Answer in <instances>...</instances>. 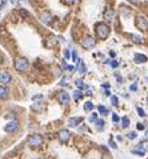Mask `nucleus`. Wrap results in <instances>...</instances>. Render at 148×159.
<instances>
[{
    "mask_svg": "<svg viewBox=\"0 0 148 159\" xmlns=\"http://www.w3.org/2000/svg\"><path fill=\"white\" fill-rule=\"evenodd\" d=\"M41 98H43L41 95H35V96H33V100H36V99H41Z\"/></svg>",
    "mask_w": 148,
    "mask_h": 159,
    "instance_id": "nucleus-40",
    "label": "nucleus"
},
{
    "mask_svg": "<svg viewBox=\"0 0 148 159\" xmlns=\"http://www.w3.org/2000/svg\"><path fill=\"white\" fill-rule=\"evenodd\" d=\"M115 16H116V14H115L113 9H107V11L104 12V17L107 19V20H113Z\"/></svg>",
    "mask_w": 148,
    "mask_h": 159,
    "instance_id": "nucleus-10",
    "label": "nucleus"
},
{
    "mask_svg": "<svg viewBox=\"0 0 148 159\" xmlns=\"http://www.w3.org/2000/svg\"><path fill=\"white\" fill-rule=\"evenodd\" d=\"M122 125H123V127H128V126H130V119H128L127 116H124V118L122 119Z\"/></svg>",
    "mask_w": 148,
    "mask_h": 159,
    "instance_id": "nucleus-19",
    "label": "nucleus"
},
{
    "mask_svg": "<svg viewBox=\"0 0 148 159\" xmlns=\"http://www.w3.org/2000/svg\"><path fill=\"white\" fill-rule=\"evenodd\" d=\"M75 1H76V0H64V3H65V4H68V6H71V4H73V3H75Z\"/></svg>",
    "mask_w": 148,
    "mask_h": 159,
    "instance_id": "nucleus-33",
    "label": "nucleus"
},
{
    "mask_svg": "<svg viewBox=\"0 0 148 159\" xmlns=\"http://www.w3.org/2000/svg\"><path fill=\"white\" fill-rule=\"evenodd\" d=\"M58 100L60 102L61 104H65L68 100H70V95H68V92H65V91H60L58 95Z\"/></svg>",
    "mask_w": 148,
    "mask_h": 159,
    "instance_id": "nucleus-8",
    "label": "nucleus"
},
{
    "mask_svg": "<svg viewBox=\"0 0 148 159\" xmlns=\"http://www.w3.org/2000/svg\"><path fill=\"white\" fill-rule=\"evenodd\" d=\"M96 34L100 39H107L108 35H110V27L103 23L96 24Z\"/></svg>",
    "mask_w": 148,
    "mask_h": 159,
    "instance_id": "nucleus-2",
    "label": "nucleus"
},
{
    "mask_svg": "<svg viewBox=\"0 0 148 159\" xmlns=\"http://www.w3.org/2000/svg\"><path fill=\"white\" fill-rule=\"evenodd\" d=\"M11 1H12V3H15V1H16V0H11Z\"/></svg>",
    "mask_w": 148,
    "mask_h": 159,
    "instance_id": "nucleus-42",
    "label": "nucleus"
},
{
    "mask_svg": "<svg viewBox=\"0 0 148 159\" xmlns=\"http://www.w3.org/2000/svg\"><path fill=\"white\" fill-rule=\"evenodd\" d=\"M111 102H112V104L116 106V104H117V98H116V96H111Z\"/></svg>",
    "mask_w": 148,
    "mask_h": 159,
    "instance_id": "nucleus-29",
    "label": "nucleus"
},
{
    "mask_svg": "<svg viewBox=\"0 0 148 159\" xmlns=\"http://www.w3.org/2000/svg\"><path fill=\"white\" fill-rule=\"evenodd\" d=\"M110 55L112 56V58H115V56H116V52H115V51H111V52H110Z\"/></svg>",
    "mask_w": 148,
    "mask_h": 159,
    "instance_id": "nucleus-39",
    "label": "nucleus"
},
{
    "mask_svg": "<svg viewBox=\"0 0 148 159\" xmlns=\"http://www.w3.org/2000/svg\"><path fill=\"white\" fill-rule=\"evenodd\" d=\"M11 75H9V72H7V71H3V72H0V83L3 84H7L11 82Z\"/></svg>",
    "mask_w": 148,
    "mask_h": 159,
    "instance_id": "nucleus-9",
    "label": "nucleus"
},
{
    "mask_svg": "<svg viewBox=\"0 0 148 159\" xmlns=\"http://www.w3.org/2000/svg\"><path fill=\"white\" fill-rule=\"evenodd\" d=\"M96 125H97L99 128H102L103 126H104V122H103V120H96Z\"/></svg>",
    "mask_w": 148,
    "mask_h": 159,
    "instance_id": "nucleus-26",
    "label": "nucleus"
},
{
    "mask_svg": "<svg viewBox=\"0 0 148 159\" xmlns=\"http://www.w3.org/2000/svg\"><path fill=\"white\" fill-rule=\"evenodd\" d=\"M64 58H70V51H68V49H65V51H64Z\"/></svg>",
    "mask_w": 148,
    "mask_h": 159,
    "instance_id": "nucleus-35",
    "label": "nucleus"
},
{
    "mask_svg": "<svg viewBox=\"0 0 148 159\" xmlns=\"http://www.w3.org/2000/svg\"><path fill=\"white\" fill-rule=\"evenodd\" d=\"M19 127V123L16 120H12V122H8L6 125V127H4V130L7 131V132H14L16 128Z\"/></svg>",
    "mask_w": 148,
    "mask_h": 159,
    "instance_id": "nucleus-7",
    "label": "nucleus"
},
{
    "mask_svg": "<svg viewBox=\"0 0 148 159\" xmlns=\"http://www.w3.org/2000/svg\"><path fill=\"white\" fill-rule=\"evenodd\" d=\"M128 139H131V140H132V139H135V138H136V132H134V131H132V132H130V134H128Z\"/></svg>",
    "mask_w": 148,
    "mask_h": 159,
    "instance_id": "nucleus-24",
    "label": "nucleus"
},
{
    "mask_svg": "<svg viewBox=\"0 0 148 159\" xmlns=\"http://www.w3.org/2000/svg\"><path fill=\"white\" fill-rule=\"evenodd\" d=\"M136 26H137V28H139L140 31H147V29H148V21H147V19H145V17H143V16H139L136 19Z\"/></svg>",
    "mask_w": 148,
    "mask_h": 159,
    "instance_id": "nucleus-4",
    "label": "nucleus"
},
{
    "mask_svg": "<svg viewBox=\"0 0 148 159\" xmlns=\"http://www.w3.org/2000/svg\"><path fill=\"white\" fill-rule=\"evenodd\" d=\"M81 46L84 47V48H92L93 46H95V39L92 38V36H87V38L84 39V40H81Z\"/></svg>",
    "mask_w": 148,
    "mask_h": 159,
    "instance_id": "nucleus-6",
    "label": "nucleus"
},
{
    "mask_svg": "<svg viewBox=\"0 0 148 159\" xmlns=\"http://www.w3.org/2000/svg\"><path fill=\"white\" fill-rule=\"evenodd\" d=\"M137 130H144V126H143L142 123H139V125H137Z\"/></svg>",
    "mask_w": 148,
    "mask_h": 159,
    "instance_id": "nucleus-36",
    "label": "nucleus"
},
{
    "mask_svg": "<svg viewBox=\"0 0 148 159\" xmlns=\"http://www.w3.org/2000/svg\"><path fill=\"white\" fill-rule=\"evenodd\" d=\"M67 68H68V71H71V72H72L73 69H75V67H72V66H67Z\"/></svg>",
    "mask_w": 148,
    "mask_h": 159,
    "instance_id": "nucleus-38",
    "label": "nucleus"
},
{
    "mask_svg": "<svg viewBox=\"0 0 148 159\" xmlns=\"http://www.w3.org/2000/svg\"><path fill=\"white\" fill-rule=\"evenodd\" d=\"M70 136H71V134H70V131L68 130H60L59 131V134H58V138H59V140H60L61 143H65L70 139Z\"/></svg>",
    "mask_w": 148,
    "mask_h": 159,
    "instance_id": "nucleus-5",
    "label": "nucleus"
},
{
    "mask_svg": "<svg viewBox=\"0 0 148 159\" xmlns=\"http://www.w3.org/2000/svg\"><path fill=\"white\" fill-rule=\"evenodd\" d=\"M135 62H136V63H144V62H147V56L136 54V55H135Z\"/></svg>",
    "mask_w": 148,
    "mask_h": 159,
    "instance_id": "nucleus-15",
    "label": "nucleus"
},
{
    "mask_svg": "<svg viewBox=\"0 0 148 159\" xmlns=\"http://www.w3.org/2000/svg\"><path fill=\"white\" fill-rule=\"evenodd\" d=\"M72 60L78 62V55H76V51H72Z\"/></svg>",
    "mask_w": 148,
    "mask_h": 159,
    "instance_id": "nucleus-31",
    "label": "nucleus"
},
{
    "mask_svg": "<svg viewBox=\"0 0 148 159\" xmlns=\"http://www.w3.org/2000/svg\"><path fill=\"white\" fill-rule=\"evenodd\" d=\"M90 120L91 122H96V120H97V114H92V115L90 116Z\"/></svg>",
    "mask_w": 148,
    "mask_h": 159,
    "instance_id": "nucleus-25",
    "label": "nucleus"
},
{
    "mask_svg": "<svg viewBox=\"0 0 148 159\" xmlns=\"http://www.w3.org/2000/svg\"><path fill=\"white\" fill-rule=\"evenodd\" d=\"M40 17H41V21H43V23H48V21H51V17L52 16H51L48 12H46V14H43Z\"/></svg>",
    "mask_w": 148,
    "mask_h": 159,
    "instance_id": "nucleus-17",
    "label": "nucleus"
},
{
    "mask_svg": "<svg viewBox=\"0 0 148 159\" xmlns=\"http://www.w3.org/2000/svg\"><path fill=\"white\" fill-rule=\"evenodd\" d=\"M14 67L18 69V71H20V72H24V71H27V69H28L29 62L27 60L26 58H18L16 60H15Z\"/></svg>",
    "mask_w": 148,
    "mask_h": 159,
    "instance_id": "nucleus-1",
    "label": "nucleus"
},
{
    "mask_svg": "<svg viewBox=\"0 0 148 159\" xmlns=\"http://www.w3.org/2000/svg\"><path fill=\"white\" fill-rule=\"evenodd\" d=\"M136 88H137V86H136V84H132V86H131V91H135V90H136Z\"/></svg>",
    "mask_w": 148,
    "mask_h": 159,
    "instance_id": "nucleus-37",
    "label": "nucleus"
},
{
    "mask_svg": "<svg viewBox=\"0 0 148 159\" xmlns=\"http://www.w3.org/2000/svg\"><path fill=\"white\" fill-rule=\"evenodd\" d=\"M117 66H119V63H117L116 60H112V62H111V67H112V68H116Z\"/></svg>",
    "mask_w": 148,
    "mask_h": 159,
    "instance_id": "nucleus-28",
    "label": "nucleus"
},
{
    "mask_svg": "<svg viewBox=\"0 0 148 159\" xmlns=\"http://www.w3.org/2000/svg\"><path fill=\"white\" fill-rule=\"evenodd\" d=\"M112 122H115V123H117V122H119V116H117L116 114H113V115H112Z\"/></svg>",
    "mask_w": 148,
    "mask_h": 159,
    "instance_id": "nucleus-30",
    "label": "nucleus"
},
{
    "mask_svg": "<svg viewBox=\"0 0 148 159\" xmlns=\"http://www.w3.org/2000/svg\"><path fill=\"white\" fill-rule=\"evenodd\" d=\"M97 110H99V112L103 114V115H107V114H108V110H107L105 107H103V106H99Z\"/></svg>",
    "mask_w": 148,
    "mask_h": 159,
    "instance_id": "nucleus-20",
    "label": "nucleus"
},
{
    "mask_svg": "<svg viewBox=\"0 0 148 159\" xmlns=\"http://www.w3.org/2000/svg\"><path fill=\"white\" fill-rule=\"evenodd\" d=\"M132 39H134V42H136V43H142V42H143V39L140 38V36H137V35H134Z\"/></svg>",
    "mask_w": 148,
    "mask_h": 159,
    "instance_id": "nucleus-22",
    "label": "nucleus"
},
{
    "mask_svg": "<svg viewBox=\"0 0 148 159\" xmlns=\"http://www.w3.org/2000/svg\"><path fill=\"white\" fill-rule=\"evenodd\" d=\"M110 146H111V147H113V148H117V145H116V143H115V142H113L112 139H111V140H110Z\"/></svg>",
    "mask_w": 148,
    "mask_h": 159,
    "instance_id": "nucleus-32",
    "label": "nucleus"
},
{
    "mask_svg": "<svg viewBox=\"0 0 148 159\" xmlns=\"http://www.w3.org/2000/svg\"><path fill=\"white\" fill-rule=\"evenodd\" d=\"M76 87H78V88H83V87H84V82L78 79V80H76Z\"/></svg>",
    "mask_w": 148,
    "mask_h": 159,
    "instance_id": "nucleus-21",
    "label": "nucleus"
},
{
    "mask_svg": "<svg viewBox=\"0 0 148 159\" xmlns=\"http://www.w3.org/2000/svg\"><path fill=\"white\" fill-rule=\"evenodd\" d=\"M28 145L31 146V147H39V146L41 145V136L38 135V134L31 135L28 138Z\"/></svg>",
    "mask_w": 148,
    "mask_h": 159,
    "instance_id": "nucleus-3",
    "label": "nucleus"
},
{
    "mask_svg": "<svg viewBox=\"0 0 148 159\" xmlns=\"http://www.w3.org/2000/svg\"><path fill=\"white\" fill-rule=\"evenodd\" d=\"M131 1H132V3H139L140 0H131Z\"/></svg>",
    "mask_w": 148,
    "mask_h": 159,
    "instance_id": "nucleus-41",
    "label": "nucleus"
},
{
    "mask_svg": "<svg viewBox=\"0 0 148 159\" xmlns=\"http://www.w3.org/2000/svg\"><path fill=\"white\" fill-rule=\"evenodd\" d=\"M136 110H137V112H139V115H140V116H145V114H144V111H143V108L137 107Z\"/></svg>",
    "mask_w": 148,
    "mask_h": 159,
    "instance_id": "nucleus-27",
    "label": "nucleus"
},
{
    "mask_svg": "<svg viewBox=\"0 0 148 159\" xmlns=\"http://www.w3.org/2000/svg\"><path fill=\"white\" fill-rule=\"evenodd\" d=\"M58 38H55V36H49L48 42H47V46L48 47H55L56 44H58Z\"/></svg>",
    "mask_w": 148,
    "mask_h": 159,
    "instance_id": "nucleus-14",
    "label": "nucleus"
},
{
    "mask_svg": "<svg viewBox=\"0 0 148 159\" xmlns=\"http://www.w3.org/2000/svg\"><path fill=\"white\" fill-rule=\"evenodd\" d=\"M92 108H93V103H92V102H85L84 110H85V111H91Z\"/></svg>",
    "mask_w": 148,
    "mask_h": 159,
    "instance_id": "nucleus-18",
    "label": "nucleus"
},
{
    "mask_svg": "<svg viewBox=\"0 0 148 159\" xmlns=\"http://www.w3.org/2000/svg\"><path fill=\"white\" fill-rule=\"evenodd\" d=\"M80 96H81V92H80V91H75V92H73V99H75V100H78Z\"/></svg>",
    "mask_w": 148,
    "mask_h": 159,
    "instance_id": "nucleus-23",
    "label": "nucleus"
},
{
    "mask_svg": "<svg viewBox=\"0 0 148 159\" xmlns=\"http://www.w3.org/2000/svg\"><path fill=\"white\" fill-rule=\"evenodd\" d=\"M132 153L136 154V155H144V154H145V150L143 148V146H136V147L132 150Z\"/></svg>",
    "mask_w": 148,
    "mask_h": 159,
    "instance_id": "nucleus-13",
    "label": "nucleus"
},
{
    "mask_svg": "<svg viewBox=\"0 0 148 159\" xmlns=\"http://www.w3.org/2000/svg\"><path fill=\"white\" fill-rule=\"evenodd\" d=\"M80 122H81L80 118H71L70 120H68V125H70L71 127H76V126H79Z\"/></svg>",
    "mask_w": 148,
    "mask_h": 159,
    "instance_id": "nucleus-12",
    "label": "nucleus"
},
{
    "mask_svg": "<svg viewBox=\"0 0 148 159\" xmlns=\"http://www.w3.org/2000/svg\"><path fill=\"white\" fill-rule=\"evenodd\" d=\"M78 71L80 74H85V72H87V67H85V64L83 63L81 60H78Z\"/></svg>",
    "mask_w": 148,
    "mask_h": 159,
    "instance_id": "nucleus-11",
    "label": "nucleus"
},
{
    "mask_svg": "<svg viewBox=\"0 0 148 159\" xmlns=\"http://www.w3.org/2000/svg\"><path fill=\"white\" fill-rule=\"evenodd\" d=\"M20 15H23V16H26V17H27L29 14H28L27 11H24V9H20Z\"/></svg>",
    "mask_w": 148,
    "mask_h": 159,
    "instance_id": "nucleus-34",
    "label": "nucleus"
},
{
    "mask_svg": "<svg viewBox=\"0 0 148 159\" xmlns=\"http://www.w3.org/2000/svg\"><path fill=\"white\" fill-rule=\"evenodd\" d=\"M8 96V90H7L6 87H1L0 86V99H4Z\"/></svg>",
    "mask_w": 148,
    "mask_h": 159,
    "instance_id": "nucleus-16",
    "label": "nucleus"
}]
</instances>
